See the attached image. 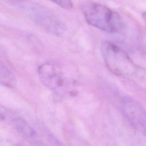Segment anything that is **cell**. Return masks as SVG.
Wrapping results in <instances>:
<instances>
[{
  "instance_id": "4",
  "label": "cell",
  "mask_w": 146,
  "mask_h": 146,
  "mask_svg": "<svg viewBox=\"0 0 146 146\" xmlns=\"http://www.w3.org/2000/svg\"><path fill=\"white\" fill-rule=\"evenodd\" d=\"M38 74L42 83L50 90L59 95H71L74 91L72 83L64 73L49 63L40 64Z\"/></svg>"
},
{
  "instance_id": "7",
  "label": "cell",
  "mask_w": 146,
  "mask_h": 146,
  "mask_svg": "<svg viewBox=\"0 0 146 146\" xmlns=\"http://www.w3.org/2000/svg\"><path fill=\"white\" fill-rule=\"evenodd\" d=\"M1 83L3 86L9 87H14L15 86L16 79L11 71L3 63L0 66Z\"/></svg>"
},
{
  "instance_id": "2",
  "label": "cell",
  "mask_w": 146,
  "mask_h": 146,
  "mask_svg": "<svg viewBox=\"0 0 146 146\" xmlns=\"http://www.w3.org/2000/svg\"><path fill=\"white\" fill-rule=\"evenodd\" d=\"M81 9L88 23L101 30L117 33L124 26L121 16L105 5L90 2L83 3Z\"/></svg>"
},
{
  "instance_id": "8",
  "label": "cell",
  "mask_w": 146,
  "mask_h": 146,
  "mask_svg": "<svg viewBox=\"0 0 146 146\" xmlns=\"http://www.w3.org/2000/svg\"><path fill=\"white\" fill-rule=\"evenodd\" d=\"M56 3L62 8L66 10H71L73 7V5L71 0H50Z\"/></svg>"
},
{
  "instance_id": "6",
  "label": "cell",
  "mask_w": 146,
  "mask_h": 146,
  "mask_svg": "<svg viewBox=\"0 0 146 146\" xmlns=\"http://www.w3.org/2000/svg\"><path fill=\"white\" fill-rule=\"evenodd\" d=\"M1 117L7 120L13 127L22 136L26 138H32L36 136V133L31 126L23 119L13 115L9 112H1Z\"/></svg>"
},
{
  "instance_id": "1",
  "label": "cell",
  "mask_w": 146,
  "mask_h": 146,
  "mask_svg": "<svg viewBox=\"0 0 146 146\" xmlns=\"http://www.w3.org/2000/svg\"><path fill=\"white\" fill-rule=\"evenodd\" d=\"M100 50L104 62L111 72L131 81L142 91H146L145 68L136 64L123 50L111 42H102Z\"/></svg>"
},
{
  "instance_id": "3",
  "label": "cell",
  "mask_w": 146,
  "mask_h": 146,
  "mask_svg": "<svg viewBox=\"0 0 146 146\" xmlns=\"http://www.w3.org/2000/svg\"><path fill=\"white\" fill-rule=\"evenodd\" d=\"M10 2L47 32L56 35L64 33V23L47 8L30 0H10Z\"/></svg>"
},
{
  "instance_id": "5",
  "label": "cell",
  "mask_w": 146,
  "mask_h": 146,
  "mask_svg": "<svg viewBox=\"0 0 146 146\" xmlns=\"http://www.w3.org/2000/svg\"><path fill=\"white\" fill-rule=\"evenodd\" d=\"M120 109L131 125L146 137V112L135 100L125 97L120 102Z\"/></svg>"
},
{
  "instance_id": "9",
  "label": "cell",
  "mask_w": 146,
  "mask_h": 146,
  "mask_svg": "<svg viewBox=\"0 0 146 146\" xmlns=\"http://www.w3.org/2000/svg\"><path fill=\"white\" fill-rule=\"evenodd\" d=\"M141 16H142V18H143V20L146 22V11L143 12L141 14Z\"/></svg>"
}]
</instances>
